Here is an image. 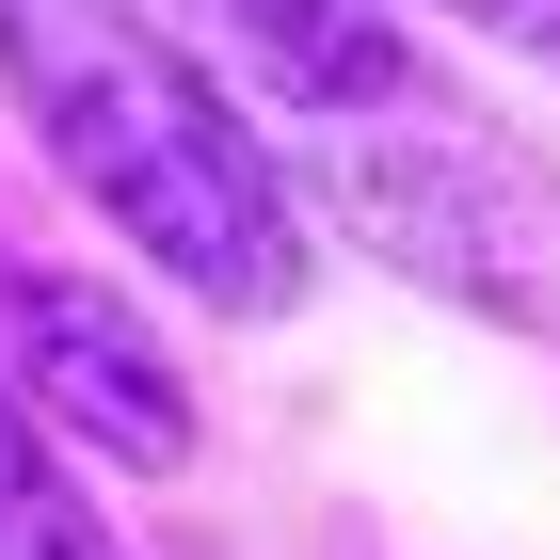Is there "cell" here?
I'll list each match as a JSON object with an SVG mask.
<instances>
[{
    "label": "cell",
    "mask_w": 560,
    "mask_h": 560,
    "mask_svg": "<svg viewBox=\"0 0 560 560\" xmlns=\"http://www.w3.org/2000/svg\"><path fill=\"white\" fill-rule=\"evenodd\" d=\"M0 96L65 161V192L129 257H161L176 304H209V320H289L304 304L289 161L144 0H0Z\"/></svg>",
    "instance_id": "1"
},
{
    "label": "cell",
    "mask_w": 560,
    "mask_h": 560,
    "mask_svg": "<svg viewBox=\"0 0 560 560\" xmlns=\"http://www.w3.org/2000/svg\"><path fill=\"white\" fill-rule=\"evenodd\" d=\"M0 369H16V400H33L65 448H96V465L176 480L192 448H209V417H192V385H176L161 320H144L129 289L65 272V257H16V272H0Z\"/></svg>",
    "instance_id": "3"
},
{
    "label": "cell",
    "mask_w": 560,
    "mask_h": 560,
    "mask_svg": "<svg viewBox=\"0 0 560 560\" xmlns=\"http://www.w3.org/2000/svg\"><path fill=\"white\" fill-rule=\"evenodd\" d=\"M0 560H129L113 513L81 497V465H65V432L16 400V369H0Z\"/></svg>",
    "instance_id": "5"
},
{
    "label": "cell",
    "mask_w": 560,
    "mask_h": 560,
    "mask_svg": "<svg viewBox=\"0 0 560 560\" xmlns=\"http://www.w3.org/2000/svg\"><path fill=\"white\" fill-rule=\"evenodd\" d=\"M320 209L369 241V257L432 272V289H480L513 304L528 289V241H545V192L497 129H465L448 96H400V113H337L320 129Z\"/></svg>",
    "instance_id": "2"
},
{
    "label": "cell",
    "mask_w": 560,
    "mask_h": 560,
    "mask_svg": "<svg viewBox=\"0 0 560 560\" xmlns=\"http://www.w3.org/2000/svg\"><path fill=\"white\" fill-rule=\"evenodd\" d=\"M224 48L257 65L272 96H289L304 129H337V113H400V96H432V65L400 48L385 0H209Z\"/></svg>",
    "instance_id": "4"
},
{
    "label": "cell",
    "mask_w": 560,
    "mask_h": 560,
    "mask_svg": "<svg viewBox=\"0 0 560 560\" xmlns=\"http://www.w3.org/2000/svg\"><path fill=\"white\" fill-rule=\"evenodd\" d=\"M465 33H497V48H528V65H560V0H448Z\"/></svg>",
    "instance_id": "6"
}]
</instances>
